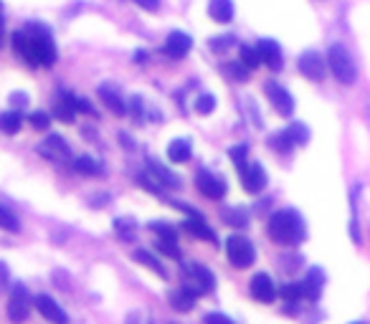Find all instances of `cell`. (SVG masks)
<instances>
[{
    "instance_id": "6da1fadb",
    "label": "cell",
    "mask_w": 370,
    "mask_h": 324,
    "mask_svg": "<svg viewBox=\"0 0 370 324\" xmlns=\"http://www.w3.org/2000/svg\"><path fill=\"white\" fill-rule=\"evenodd\" d=\"M13 51L30 66H53L56 64V46L51 30L41 23H28L23 30L13 33Z\"/></svg>"
},
{
    "instance_id": "7a4b0ae2",
    "label": "cell",
    "mask_w": 370,
    "mask_h": 324,
    "mask_svg": "<svg viewBox=\"0 0 370 324\" xmlns=\"http://www.w3.org/2000/svg\"><path fill=\"white\" fill-rule=\"evenodd\" d=\"M267 233H269V238L274 243H279V246H297V243L304 241L307 228H304L302 215L297 213V210L284 208V210L272 213V218H269V223H267Z\"/></svg>"
},
{
    "instance_id": "3957f363",
    "label": "cell",
    "mask_w": 370,
    "mask_h": 324,
    "mask_svg": "<svg viewBox=\"0 0 370 324\" xmlns=\"http://www.w3.org/2000/svg\"><path fill=\"white\" fill-rule=\"evenodd\" d=\"M180 273H183V287L188 291H193L195 296L211 294L215 289V276L211 269H206L203 264H195V261H185L180 266Z\"/></svg>"
},
{
    "instance_id": "277c9868",
    "label": "cell",
    "mask_w": 370,
    "mask_h": 324,
    "mask_svg": "<svg viewBox=\"0 0 370 324\" xmlns=\"http://www.w3.org/2000/svg\"><path fill=\"white\" fill-rule=\"evenodd\" d=\"M327 66H330V71H333L335 79L340 81V84H353L358 76L355 61L348 53V48H342V46H333L330 48V53H327Z\"/></svg>"
},
{
    "instance_id": "5b68a950",
    "label": "cell",
    "mask_w": 370,
    "mask_h": 324,
    "mask_svg": "<svg viewBox=\"0 0 370 324\" xmlns=\"http://www.w3.org/2000/svg\"><path fill=\"white\" fill-rule=\"evenodd\" d=\"M226 256L236 269H249L256 261V249L246 236H229L226 238Z\"/></svg>"
},
{
    "instance_id": "8992f818",
    "label": "cell",
    "mask_w": 370,
    "mask_h": 324,
    "mask_svg": "<svg viewBox=\"0 0 370 324\" xmlns=\"http://www.w3.org/2000/svg\"><path fill=\"white\" fill-rule=\"evenodd\" d=\"M264 91H267L269 102H272V107L276 109V114H281V117H292V111H294V99H292V94H289L287 89L281 87V84H276V81H267V84H264Z\"/></svg>"
},
{
    "instance_id": "52a82bcc",
    "label": "cell",
    "mask_w": 370,
    "mask_h": 324,
    "mask_svg": "<svg viewBox=\"0 0 370 324\" xmlns=\"http://www.w3.org/2000/svg\"><path fill=\"white\" fill-rule=\"evenodd\" d=\"M30 312V296L28 289L23 284H13V291H10V302H8V317L10 322H23L28 317Z\"/></svg>"
},
{
    "instance_id": "ba28073f",
    "label": "cell",
    "mask_w": 370,
    "mask_h": 324,
    "mask_svg": "<svg viewBox=\"0 0 370 324\" xmlns=\"http://www.w3.org/2000/svg\"><path fill=\"white\" fill-rule=\"evenodd\" d=\"M249 291H252L254 299L261 304H272L276 299V284L272 281V276H269L267 271L254 273L252 281H249Z\"/></svg>"
},
{
    "instance_id": "9c48e42d",
    "label": "cell",
    "mask_w": 370,
    "mask_h": 324,
    "mask_svg": "<svg viewBox=\"0 0 370 324\" xmlns=\"http://www.w3.org/2000/svg\"><path fill=\"white\" fill-rule=\"evenodd\" d=\"M238 172H241V188L246 192L256 195V192H261L267 188V172H264V168H261L259 162H246V168L238 170Z\"/></svg>"
},
{
    "instance_id": "30bf717a",
    "label": "cell",
    "mask_w": 370,
    "mask_h": 324,
    "mask_svg": "<svg viewBox=\"0 0 370 324\" xmlns=\"http://www.w3.org/2000/svg\"><path fill=\"white\" fill-rule=\"evenodd\" d=\"M195 185H198V190L211 200H223V195H226V183H223L218 175H213L211 170H198Z\"/></svg>"
},
{
    "instance_id": "8fae6325",
    "label": "cell",
    "mask_w": 370,
    "mask_h": 324,
    "mask_svg": "<svg viewBox=\"0 0 370 324\" xmlns=\"http://www.w3.org/2000/svg\"><path fill=\"white\" fill-rule=\"evenodd\" d=\"M299 74L310 81H322L327 74V61L317 51H307L299 56Z\"/></svg>"
},
{
    "instance_id": "7c38bea8",
    "label": "cell",
    "mask_w": 370,
    "mask_h": 324,
    "mask_svg": "<svg viewBox=\"0 0 370 324\" xmlns=\"http://www.w3.org/2000/svg\"><path fill=\"white\" fill-rule=\"evenodd\" d=\"M193 48V38L183 30H173L170 36L165 38V48L163 51L170 56V59H185Z\"/></svg>"
},
{
    "instance_id": "4fadbf2b",
    "label": "cell",
    "mask_w": 370,
    "mask_h": 324,
    "mask_svg": "<svg viewBox=\"0 0 370 324\" xmlns=\"http://www.w3.org/2000/svg\"><path fill=\"white\" fill-rule=\"evenodd\" d=\"M38 152L51 162H64L69 157V145L61 140L59 134H49L41 145H38Z\"/></svg>"
},
{
    "instance_id": "5bb4252c",
    "label": "cell",
    "mask_w": 370,
    "mask_h": 324,
    "mask_svg": "<svg viewBox=\"0 0 370 324\" xmlns=\"http://www.w3.org/2000/svg\"><path fill=\"white\" fill-rule=\"evenodd\" d=\"M325 271L319 269V266H312L310 271H307V279L302 281V294L304 299H310V302H317L319 296H322V289H325Z\"/></svg>"
},
{
    "instance_id": "9a60e30c",
    "label": "cell",
    "mask_w": 370,
    "mask_h": 324,
    "mask_svg": "<svg viewBox=\"0 0 370 324\" xmlns=\"http://www.w3.org/2000/svg\"><path fill=\"white\" fill-rule=\"evenodd\" d=\"M256 51H259L261 64H267L272 71H279V69L284 66V64H281V48L274 38H261L259 46H256Z\"/></svg>"
},
{
    "instance_id": "2e32d148",
    "label": "cell",
    "mask_w": 370,
    "mask_h": 324,
    "mask_svg": "<svg viewBox=\"0 0 370 324\" xmlns=\"http://www.w3.org/2000/svg\"><path fill=\"white\" fill-rule=\"evenodd\" d=\"M33 304H36V309L41 312V314H44L49 322H53V324H67L69 322V314L61 309L59 304L53 302L51 296L41 294V296H36V299H33Z\"/></svg>"
},
{
    "instance_id": "e0dca14e",
    "label": "cell",
    "mask_w": 370,
    "mask_h": 324,
    "mask_svg": "<svg viewBox=\"0 0 370 324\" xmlns=\"http://www.w3.org/2000/svg\"><path fill=\"white\" fill-rule=\"evenodd\" d=\"M183 228L191 233V236L200 238V241H215V233L211 228H208V223L200 218V213L195 215H188V221L183 223Z\"/></svg>"
},
{
    "instance_id": "ac0fdd59",
    "label": "cell",
    "mask_w": 370,
    "mask_h": 324,
    "mask_svg": "<svg viewBox=\"0 0 370 324\" xmlns=\"http://www.w3.org/2000/svg\"><path fill=\"white\" fill-rule=\"evenodd\" d=\"M234 0H208V15L215 23H229L234 21Z\"/></svg>"
},
{
    "instance_id": "d6986e66",
    "label": "cell",
    "mask_w": 370,
    "mask_h": 324,
    "mask_svg": "<svg viewBox=\"0 0 370 324\" xmlns=\"http://www.w3.org/2000/svg\"><path fill=\"white\" fill-rule=\"evenodd\" d=\"M99 99H102L104 107H107L112 114H117V117L127 114V104L122 102V96H119L112 87H99Z\"/></svg>"
},
{
    "instance_id": "ffe728a7",
    "label": "cell",
    "mask_w": 370,
    "mask_h": 324,
    "mask_svg": "<svg viewBox=\"0 0 370 324\" xmlns=\"http://www.w3.org/2000/svg\"><path fill=\"white\" fill-rule=\"evenodd\" d=\"M132 256H134V261H137V264H142V266H145V269H150V271H152V273H157L160 279H168V269H165V266L160 264V261H157V258L152 256L150 251L137 249V251H134V253H132Z\"/></svg>"
},
{
    "instance_id": "44dd1931",
    "label": "cell",
    "mask_w": 370,
    "mask_h": 324,
    "mask_svg": "<svg viewBox=\"0 0 370 324\" xmlns=\"http://www.w3.org/2000/svg\"><path fill=\"white\" fill-rule=\"evenodd\" d=\"M195 299H198V296L193 294V291H188L185 287L175 289L170 294V304L175 312H191L193 307H195Z\"/></svg>"
},
{
    "instance_id": "7402d4cb",
    "label": "cell",
    "mask_w": 370,
    "mask_h": 324,
    "mask_svg": "<svg viewBox=\"0 0 370 324\" xmlns=\"http://www.w3.org/2000/svg\"><path fill=\"white\" fill-rule=\"evenodd\" d=\"M53 114H56V119L59 122H67V125H71L76 117V107H74V99H71V94H64L56 102V107H53Z\"/></svg>"
},
{
    "instance_id": "603a6c76",
    "label": "cell",
    "mask_w": 370,
    "mask_h": 324,
    "mask_svg": "<svg viewBox=\"0 0 370 324\" xmlns=\"http://www.w3.org/2000/svg\"><path fill=\"white\" fill-rule=\"evenodd\" d=\"M150 172L155 175V180H157L160 185H163V188H173V190H175V188L180 185V177H178V175H173L170 170L163 168V165H157L155 160H150Z\"/></svg>"
},
{
    "instance_id": "cb8c5ba5",
    "label": "cell",
    "mask_w": 370,
    "mask_h": 324,
    "mask_svg": "<svg viewBox=\"0 0 370 324\" xmlns=\"http://www.w3.org/2000/svg\"><path fill=\"white\" fill-rule=\"evenodd\" d=\"M168 157L170 162H188L193 157V145L188 140H173L170 147H168Z\"/></svg>"
},
{
    "instance_id": "d4e9b609",
    "label": "cell",
    "mask_w": 370,
    "mask_h": 324,
    "mask_svg": "<svg viewBox=\"0 0 370 324\" xmlns=\"http://www.w3.org/2000/svg\"><path fill=\"white\" fill-rule=\"evenodd\" d=\"M221 218L229 226H234V228H246L249 226V215H246V210H241V208H226L221 213Z\"/></svg>"
},
{
    "instance_id": "484cf974",
    "label": "cell",
    "mask_w": 370,
    "mask_h": 324,
    "mask_svg": "<svg viewBox=\"0 0 370 324\" xmlns=\"http://www.w3.org/2000/svg\"><path fill=\"white\" fill-rule=\"evenodd\" d=\"M74 170L76 172H82V175H102L104 168L99 165V162L94 160V157H76L74 160Z\"/></svg>"
},
{
    "instance_id": "4316f807",
    "label": "cell",
    "mask_w": 370,
    "mask_h": 324,
    "mask_svg": "<svg viewBox=\"0 0 370 324\" xmlns=\"http://www.w3.org/2000/svg\"><path fill=\"white\" fill-rule=\"evenodd\" d=\"M21 127H23V117L18 114V111H6V114H0V132L15 134Z\"/></svg>"
},
{
    "instance_id": "83f0119b",
    "label": "cell",
    "mask_w": 370,
    "mask_h": 324,
    "mask_svg": "<svg viewBox=\"0 0 370 324\" xmlns=\"http://www.w3.org/2000/svg\"><path fill=\"white\" fill-rule=\"evenodd\" d=\"M0 228L10 231V233H18V231H21V221H18V215H15L13 210H8L6 206H0Z\"/></svg>"
},
{
    "instance_id": "f1b7e54d",
    "label": "cell",
    "mask_w": 370,
    "mask_h": 324,
    "mask_svg": "<svg viewBox=\"0 0 370 324\" xmlns=\"http://www.w3.org/2000/svg\"><path fill=\"white\" fill-rule=\"evenodd\" d=\"M238 53H241V64H244L246 69H249V71H254V69L259 66L261 64V59H259V51H256V48H254V46H241V48H238Z\"/></svg>"
},
{
    "instance_id": "f546056e",
    "label": "cell",
    "mask_w": 370,
    "mask_h": 324,
    "mask_svg": "<svg viewBox=\"0 0 370 324\" xmlns=\"http://www.w3.org/2000/svg\"><path fill=\"white\" fill-rule=\"evenodd\" d=\"M287 134L292 137L294 145H307V142H310V129H307L302 122H294L292 127H287Z\"/></svg>"
},
{
    "instance_id": "4dcf8cb0",
    "label": "cell",
    "mask_w": 370,
    "mask_h": 324,
    "mask_svg": "<svg viewBox=\"0 0 370 324\" xmlns=\"http://www.w3.org/2000/svg\"><path fill=\"white\" fill-rule=\"evenodd\" d=\"M157 251L165 253L168 258H180L178 238H157Z\"/></svg>"
},
{
    "instance_id": "1f68e13d",
    "label": "cell",
    "mask_w": 370,
    "mask_h": 324,
    "mask_svg": "<svg viewBox=\"0 0 370 324\" xmlns=\"http://www.w3.org/2000/svg\"><path fill=\"white\" fill-rule=\"evenodd\" d=\"M281 296H284V302H302L304 294H302V284H297V281H289L281 287Z\"/></svg>"
},
{
    "instance_id": "d6a6232c",
    "label": "cell",
    "mask_w": 370,
    "mask_h": 324,
    "mask_svg": "<svg viewBox=\"0 0 370 324\" xmlns=\"http://www.w3.org/2000/svg\"><path fill=\"white\" fill-rule=\"evenodd\" d=\"M272 147H274L276 152H281V155H284V152H292V147H294V142H292V137H289V134H287V129L272 137Z\"/></svg>"
},
{
    "instance_id": "836d02e7",
    "label": "cell",
    "mask_w": 370,
    "mask_h": 324,
    "mask_svg": "<svg viewBox=\"0 0 370 324\" xmlns=\"http://www.w3.org/2000/svg\"><path fill=\"white\" fill-rule=\"evenodd\" d=\"M114 231H117V236L119 238H125V241H132L134 238V223L130 221V218H117L114 221Z\"/></svg>"
},
{
    "instance_id": "e575fe53",
    "label": "cell",
    "mask_w": 370,
    "mask_h": 324,
    "mask_svg": "<svg viewBox=\"0 0 370 324\" xmlns=\"http://www.w3.org/2000/svg\"><path fill=\"white\" fill-rule=\"evenodd\" d=\"M215 109V96L213 94H200L198 102H195V111L198 114H211Z\"/></svg>"
},
{
    "instance_id": "d590c367",
    "label": "cell",
    "mask_w": 370,
    "mask_h": 324,
    "mask_svg": "<svg viewBox=\"0 0 370 324\" xmlns=\"http://www.w3.org/2000/svg\"><path fill=\"white\" fill-rule=\"evenodd\" d=\"M28 122H30V127H33V129H38V132H41V129H49V125H51V117H49L46 111H33V114L28 117Z\"/></svg>"
},
{
    "instance_id": "8d00e7d4",
    "label": "cell",
    "mask_w": 370,
    "mask_h": 324,
    "mask_svg": "<svg viewBox=\"0 0 370 324\" xmlns=\"http://www.w3.org/2000/svg\"><path fill=\"white\" fill-rule=\"evenodd\" d=\"M150 231H152L157 238H178L175 228H173V226H168V223H150Z\"/></svg>"
},
{
    "instance_id": "74e56055",
    "label": "cell",
    "mask_w": 370,
    "mask_h": 324,
    "mask_svg": "<svg viewBox=\"0 0 370 324\" xmlns=\"http://www.w3.org/2000/svg\"><path fill=\"white\" fill-rule=\"evenodd\" d=\"M234 41H236L234 36H215L213 41H211V48H213L215 53H223L226 48H231V46H234Z\"/></svg>"
},
{
    "instance_id": "f35d334b",
    "label": "cell",
    "mask_w": 370,
    "mask_h": 324,
    "mask_svg": "<svg viewBox=\"0 0 370 324\" xmlns=\"http://www.w3.org/2000/svg\"><path fill=\"white\" fill-rule=\"evenodd\" d=\"M246 71H249V69H246L241 61H236V64H229V66H226V74H231L236 81H244L246 79Z\"/></svg>"
},
{
    "instance_id": "ab89813d",
    "label": "cell",
    "mask_w": 370,
    "mask_h": 324,
    "mask_svg": "<svg viewBox=\"0 0 370 324\" xmlns=\"http://www.w3.org/2000/svg\"><path fill=\"white\" fill-rule=\"evenodd\" d=\"M71 99H74V107H76V111H84V114H89V117H96V109L91 107L87 99H82V96H74L71 94Z\"/></svg>"
},
{
    "instance_id": "60d3db41",
    "label": "cell",
    "mask_w": 370,
    "mask_h": 324,
    "mask_svg": "<svg viewBox=\"0 0 370 324\" xmlns=\"http://www.w3.org/2000/svg\"><path fill=\"white\" fill-rule=\"evenodd\" d=\"M246 152H249V150H246V145H241V147H234V150H231V157H234V162H236V168H238V170H244V168H246Z\"/></svg>"
},
{
    "instance_id": "b9f144b4",
    "label": "cell",
    "mask_w": 370,
    "mask_h": 324,
    "mask_svg": "<svg viewBox=\"0 0 370 324\" xmlns=\"http://www.w3.org/2000/svg\"><path fill=\"white\" fill-rule=\"evenodd\" d=\"M8 287H10V269H8V266L0 261V294H3Z\"/></svg>"
},
{
    "instance_id": "7bdbcfd3",
    "label": "cell",
    "mask_w": 370,
    "mask_h": 324,
    "mask_svg": "<svg viewBox=\"0 0 370 324\" xmlns=\"http://www.w3.org/2000/svg\"><path fill=\"white\" fill-rule=\"evenodd\" d=\"M203 324H234L226 314H218V312H211V314H206V319H203Z\"/></svg>"
},
{
    "instance_id": "ee69618b",
    "label": "cell",
    "mask_w": 370,
    "mask_h": 324,
    "mask_svg": "<svg viewBox=\"0 0 370 324\" xmlns=\"http://www.w3.org/2000/svg\"><path fill=\"white\" fill-rule=\"evenodd\" d=\"M140 8H145V10H150V13H155V10H160V0H134Z\"/></svg>"
},
{
    "instance_id": "f6af8a7d",
    "label": "cell",
    "mask_w": 370,
    "mask_h": 324,
    "mask_svg": "<svg viewBox=\"0 0 370 324\" xmlns=\"http://www.w3.org/2000/svg\"><path fill=\"white\" fill-rule=\"evenodd\" d=\"M10 102H13L15 107H28V96L21 94V91H15V94H10Z\"/></svg>"
},
{
    "instance_id": "bcb514c9",
    "label": "cell",
    "mask_w": 370,
    "mask_h": 324,
    "mask_svg": "<svg viewBox=\"0 0 370 324\" xmlns=\"http://www.w3.org/2000/svg\"><path fill=\"white\" fill-rule=\"evenodd\" d=\"M119 142H122V147H127V150H132L134 145H132V137L130 134H125V132H119Z\"/></svg>"
},
{
    "instance_id": "7dc6e473",
    "label": "cell",
    "mask_w": 370,
    "mask_h": 324,
    "mask_svg": "<svg viewBox=\"0 0 370 324\" xmlns=\"http://www.w3.org/2000/svg\"><path fill=\"white\" fill-rule=\"evenodd\" d=\"M145 61H148V53L137 51V64H145Z\"/></svg>"
},
{
    "instance_id": "c3c4849f",
    "label": "cell",
    "mask_w": 370,
    "mask_h": 324,
    "mask_svg": "<svg viewBox=\"0 0 370 324\" xmlns=\"http://www.w3.org/2000/svg\"><path fill=\"white\" fill-rule=\"evenodd\" d=\"M0 44H3V21H0Z\"/></svg>"
},
{
    "instance_id": "681fc988",
    "label": "cell",
    "mask_w": 370,
    "mask_h": 324,
    "mask_svg": "<svg viewBox=\"0 0 370 324\" xmlns=\"http://www.w3.org/2000/svg\"><path fill=\"white\" fill-rule=\"evenodd\" d=\"M350 324H363V322H350Z\"/></svg>"
}]
</instances>
